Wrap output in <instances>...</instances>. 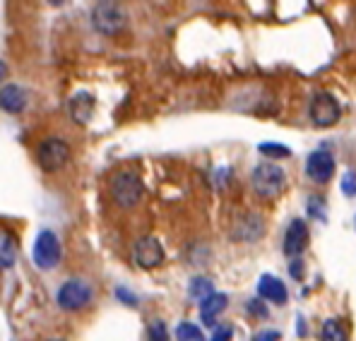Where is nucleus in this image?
Masks as SVG:
<instances>
[{"label": "nucleus", "mask_w": 356, "mask_h": 341, "mask_svg": "<svg viewBox=\"0 0 356 341\" xmlns=\"http://www.w3.org/2000/svg\"><path fill=\"white\" fill-rule=\"evenodd\" d=\"M147 339L149 341H169V332H166L164 322H152L147 329Z\"/></svg>", "instance_id": "21"}, {"label": "nucleus", "mask_w": 356, "mask_h": 341, "mask_svg": "<svg viewBox=\"0 0 356 341\" xmlns=\"http://www.w3.org/2000/svg\"><path fill=\"white\" fill-rule=\"evenodd\" d=\"M263 233H265L263 217H258L255 212H245L243 217H238L236 224H234L232 238L238 240V243H255Z\"/></svg>", "instance_id": "11"}, {"label": "nucleus", "mask_w": 356, "mask_h": 341, "mask_svg": "<svg viewBox=\"0 0 356 341\" xmlns=\"http://www.w3.org/2000/svg\"><path fill=\"white\" fill-rule=\"evenodd\" d=\"M339 188H342V192L347 197H356V171H347V173H344Z\"/></svg>", "instance_id": "22"}, {"label": "nucleus", "mask_w": 356, "mask_h": 341, "mask_svg": "<svg viewBox=\"0 0 356 341\" xmlns=\"http://www.w3.org/2000/svg\"><path fill=\"white\" fill-rule=\"evenodd\" d=\"M92 24L99 34L116 36L128 24V15L118 3H97L92 10Z\"/></svg>", "instance_id": "4"}, {"label": "nucleus", "mask_w": 356, "mask_h": 341, "mask_svg": "<svg viewBox=\"0 0 356 341\" xmlns=\"http://www.w3.org/2000/svg\"><path fill=\"white\" fill-rule=\"evenodd\" d=\"M308 240H311V233H308L306 222H303V219H294V222L286 226L282 250H284L286 257H301L303 250L308 248Z\"/></svg>", "instance_id": "10"}, {"label": "nucleus", "mask_w": 356, "mask_h": 341, "mask_svg": "<svg viewBox=\"0 0 356 341\" xmlns=\"http://www.w3.org/2000/svg\"><path fill=\"white\" fill-rule=\"evenodd\" d=\"M250 183H253V190L258 192L260 197L272 199V197H277L282 190H284L286 173H284L282 166H277V164H258L253 169Z\"/></svg>", "instance_id": "3"}, {"label": "nucleus", "mask_w": 356, "mask_h": 341, "mask_svg": "<svg viewBox=\"0 0 356 341\" xmlns=\"http://www.w3.org/2000/svg\"><path fill=\"white\" fill-rule=\"evenodd\" d=\"M245 308H248V313L253 315V317H260V319H265L267 315H270L265 308V303H263V298H253V301H248V306Z\"/></svg>", "instance_id": "23"}, {"label": "nucleus", "mask_w": 356, "mask_h": 341, "mask_svg": "<svg viewBox=\"0 0 356 341\" xmlns=\"http://www.w3.org/2000/svg\"><path fill=\"white\" fill-rule=\"evenodd\" d=\"M36 161L44 171H58L70 161V144L60 138H49L36 149Z\"/></svg>", "instance_id": "7"}, {"label": "nucleus", "mask_w": 356, "mask_h": 341, "mask_svg": "<svg viewBox=\"0 0 356 341\" xmlns=\"http://www.w3.org/2000/svg\"><path fill=\"white\" fill-rule=\"evenodd\" d=\"M63 260L60 240L54 231H41L34 240V250H31V262L36 269L41 272H54Z\"/></svg>", "instance_id": "2"}, {"label": "nucleus", "mask_w": 356, "mask_h": 341, "mask_svg": "<svg viewBox=\"0 0 356 341\" xmlns=\"http://www.w3.org/2000/svg\"><path fill=\"white\" fill-rule=\"evenodd\" d=\"M232 337H234L232 324H222V327L214 329V337L209 339V341H232Z\"/></svg>", "instance_id": "24"}, {"label": "nucleus", "mask_w": 356, "mask_h": 341, "mask_svg": "<svg viewBox=\"0 0 356 341\" xmlns=\"http://www.w3.org/2000/svg\"><path fill=\"white\" fill-rule=\"evenodd\" d=\"M291 276H301V262L294 260V265H291Z\"/></svg>", "instance_id": "27"}, {"label": "nucleus", "mask_w": 356, "mask_h": 341, "mask_svg": "<svg viewBox=\"0 0 356 341\" xmlns=\"http://www.w3.org/2000/svg\"><path fill=\"white\" fill-rule=\"evenodd\" d=\"M258 296L265 298V301H270V303H277V306H284V303L289 301V291H286V286L272 274H263L258 279Z\"/></svg>", "instance_id": "12"}, {"label": "nucleus", "mask_w": 356, "mask_h": 341, "mask_svg": "<svg viewBox=\"0 0 356 341\" xmlns=\"http://www.w3.org/2000/svg\"><path fill=\"white\" fill-rule=\"evenodd\" d=\"M188 296H191L193 301H200V306H202L207 298L214 296L212 281H209L207 276H195V279L191 281V286H188Z\"/></svg>", "instance_id": "16"}, {"label": "nucleus", "mask_w": 356, "mask_h": 341, "mask_svg": "<svg viewBox=\"0 0 356 341\" xmlns=\"http://www.w3.org/2000/svg\"><path fill=\"white\" fill-rule=\"evenodd\" d=\"M56 341H60V339H56Z\"/></svg>", "instance_id": "29"}, {"label": "nucleus", "mask_w": 356, "mask_h": 341, "mask_svg": "<svg viewBox=\"0 0 356 341\" xmlns=\"http://www.w3.org/2000/svg\"><path fill=\"white\" fill-rule=\"evenodd\" d=\"M282 334L277 329H265V332H258L253 337V341H280Z\"/></svg>", "instance_id": "25"}, {"label": "nucleus", "mask_w": 356, "mask_h": 341, "mask_svg": "<svg viewBox=\"0 0 356 341\" xmlns=\"http://www.w3.org/2000/svg\"><path fill=\"white\" fill-rule=\"evenodd\" d=\"M0 257H3V262H0L3 269H10V267L15 265V257H17V250H15V243L8 235V231L0 233Z\"/></svg>", "instance_id": "18"}, {"label": "nucleus", "mask_w": 356, "mask_h": 341, "mask_svg": "<svg viewBox=\"0 0 356 341\" xmlns=\"http://www.w3.org/2000/svg\"><path fill=\"white\" fill-rule=\"evenodd\" d=\"M258 151L267 159H286V156H291V149L284 144H277V142H263L258 144Z\"/></svg>", "instance_id": "19"}, {"label": "nucleus", "mask_w": 356, "mask_h": 341, "mask_svg": "<svg viewBox=\"0 0 356 341\" xmlns=\"http://www.w3.org/2000/svg\"><path fill=\"white\" fill-rule=\"evenodd\" d=\"M308 115H311V123L316 128H332L342 118V108H339V101L330 92H318L311 99Z\"/></svg>", "instance_id": "5"}, {"label": "nucleus", "mask_w": 356, "mask_h": 341, "mask_svg": "<svg viewBox=\"0 0 356 341\" xmlns=\"http://www.w3.org/2000/svg\"><path fill=\"white\" fill-rule=\"evenodd\" d=\"M58 308L65 313H77L92 301V286L85 279H67L65 284L58 288Z\"/></svg>", "instance_id": "6"}, {"label": "nucleus", "mask_w": 356, "mask_h": 341, "mask_svg": "<svg viewBox=\"0 0 356 341\" xmlns=\"http://www.w3.org/2000/svg\"><path fill=\"white\" fill-rule=\"evenodd\" d=\"M145 185L135 171H118L111 178V197L120 209H133L143 199Z\"/></svg>", "instance_id": "1"}, {"label": "nucleus", "mask_w": 356, "mask_h": 341, "mask_svg": "<svg viewBox=\"0 0 356 341\" xmlns=\"http://www.w3.org/2000/svg\"><path fill=\"white\" fill-rule=\"evenodd\" d=\"M116 293H118V298H120V301H123V303H128V306H133V308L138 306V298H135L130 291H125L123 286H118V288H116Z\"/></svg>", "instance_id": "26"}, {"label": "nucleus", "mask_w": 356, "mask_h": 341, "mask_svg": "<svg viewBox=\"0 0 356 341\" xmlns=\"http://www.w3.org/2000/svg\"><path fill=\"white\" fill-rule=\"evenodd\" d=\"M321 341H347V329H344V324L339 319H327L323 324Z\"/></svg>", "instance_id": "17"}, {"label": "nucleus", "mask_w": 356, "mask_h": 341, "mask_svg": "<svg viewBox=\"0 0 356 341\" xmlns=\"http://www.w3.org/2000/svg\"><path fill=\"white\" fill-rule=\"evenodd\" d=\"M306 176L313 183H327L334 176V156L327 149H316L306 159Z\"/></svg>", "instance_id": "9"}, {"label": "nucleus", "mask_w": 356, "mask_h": 341, "mask_svg": "<svg viewBox=\"0 0 356 341\" xmlns=\"http://www.w3.org/2000/svg\"><path fill=\"white\" fill-rule=\"evenodd\" d=\"M176 339L178 341H205L200 327H195L193 322H181L176 327Z\"/></svg>", "instance_id": "20"}, {"label": "nucleus", "mask_w": 356, "mask_h": 341, "mask_svg": "<svg viewBox=\"0 0 356 341\" xmlns=\"http://www.w3.org/2000/svg\"><path fill=\"white\" fill-rule=\"evenodd\" d=\"M0 106L8 113H19L27 106V92L19 85H5L0 92Z\"/></svg>", "instance_id": "15"}, {"label": "nucleus", "mask_w": 356, "mask_h": 341, "mask_svg": "<svg viewBox=\"0 0 356 341\" xmlns=\"http://www.w3.org/2000/svg\"><path fill=\"white\" fill-rule=\"evenodd\" d=\"M94 97L87 92H77L75 97L70 99V103H67V111H70V118L75 120L77 125H87L89 120H92L94 115Z\"/></svg>", "instance_id": "13"}, {"label": "nucleus", "mask_w": 356, "mask_h": 341, "mask_svg": "<svg viewBox=\"0 0 356 341\" xmlns=\"http://www.w3.org/2000/svg\"><path fill=\"white\" fill-rule=\"evenodd\" d=\"M133 255H135L138 267H143V269H156V267L164 262V248H161L159 238H154V235L140 238L138 243H135Z\"/></svg>", "instance_id": "8"}, {"label": "nucleus", "mask_w": 356, "mask_h": 341, "mask_svg": "<svg viewBox=\"0 0 356 341\" xmlns=\"http://www.w3.org/2000/svg\"><path fill=\"white\" fill-rule=\"evenodd\" d=\"M229 306V296L227 293H214L212 298H207L205 303L200 306V317L205 327H214L217 329V317L227 310Z\"/></svg>", "instance_id": "14"}, {"label": "nucleus", "mask_w": 356, "mask_h": 341, "mask_svg": "<svg viewBox=\"0 0 356 341\" xmlns=\"http://www.w3.org/2000/svg\"><path fill=\"white\" fill-rule=\"evenodd\" d=\"M354 226H356V217H354Z\"/></svg>", "instance_id": "28"}]
</instances>
